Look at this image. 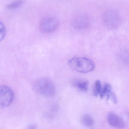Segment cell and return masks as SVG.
Listing matches in <instances>:
<instances>
[{
    "label": "cell",
    "instance_id": "6da1fadb",
    "mask_svg": "<svg viewBox=\"0 0 129 129\" xmlns=\"http://www.w3.org/2000/svg\"><path fill=\"white\" fill-rule=\"evenodd\" d=\"M68 65L73 71L81 73L92 71L95 68L94 62L83 57H75L69 59Z\"/></svg>",
    "mask_w": 129,
    "mask_h": 129
},
{
    "label": "cell",
    "instance_id": "7a4b0ae2",
    "mask_svg": "<svg viewBox=\"0 0 129 129\" xmlns=\"http://www.w3.org/2000/svg\"><path fill=\"white\" fill-rule=\"evenodd\" d=\"M33 88L36 92L46 97H52L55 94V86L53 82L47 78H42L35 81Z\"/></svg>",
    "mask_w": 129,
    "mask_h": 129
},
{
    "label": "cell",
    "instance_id": "3957f363",
    "mask_svg": "<svg viewBox=\"0 0 129 129\" xmlns=\"http://www.w3.org/2000/svg\"><path fill=\"white\" fill-rule=\"evenodd\" d=\"M103 22L104 25L111 30L118 27L120 23V18L116 11L109 10L105 12L102 15Z\"/></svg>",
    "mask_w": 129,
    "mask_h": 129
},
{
    "label": "cell",
    "instance_id": "277c9868",
    "mask_svg": "<svg viewBox=\"0 0 129 129\" xmlns=\"http://www.w3.org/2000/svg\"><path fill=\"white\" fill-rule=\"evenodd\" d=\"M14 93L12 90L6 85L0 87V107L5 108L9 106L13 102Z\"/></svg>",
    "mask_w": 129,
    "mask_h": 129
},
{
    "label": "cell",
    "instance_id": "5b68a950",
    "mask_svg": "<svg viewBox=\"0 0 129 129\" xmlns=\"http://www.w3.org/2000/svg\"><path fill=\"white\" fill-rule=\"evenodd\" d=\"M59 25V21L55 17H47L42 19L40 24V28L43 32L49 33L56 30Z\"/></svg>",
    "mask_w": 129,
    "mask_h": 129
},
{
    "label": "cell",
    "instance_id": "8992f818",
    "mask_svg": "<svg viewBox=\"0 0 129 129\" xmlns=\"http://www.w3.org/2000/svg\"><path fill=\"white\" fill-rule=\"evenodd\" d=\"M73 25L75 28L82 30L86 28L89 24V19L87 16L84 15L78 16L74 19Z\"/></svg>",
    "mask_w": 129,
    "mask_h": 129
},
{
    "label": "cell",
    "instance_id": "52a82bcc",
    "mask_svg": "<svg viewBox=\"0 0 129 129\" xmlns=\"http://www.w3.org/2000/svg\"><path fill=\"white\" fill-rule=\"evenodd\" d=\"M107 120L109 124L112 126L118 128H123L125 127V122L123 119L114 113H109Z\"/></svg>",
    "mask_w": 129,
    "mask_h": 129
},
{
    "label": "cell",
    "instance_id": "ba28073f",
    "mask_svg": "<svg viewBox=\"0 0 129 129\" xmlns=\"http://www.w3.org/2000/svg\"><path fill=\"white\" fill-rule=\"evenodd\" d=\"M88 82L87 81L78 80L74 81L73 85L74 87L83 92L87 91L88 88Z\"/></svg>",
    "mask_w": 129,
    "mask_h": 129
},
{
    "label": "cell",
    "instance_id": "9c48e42d",
    "mask_svg": "<svg viewBox=\"0 0 129 129\" xmlns=\"http://www.w3.org/2000/svg\"><path fill=\"white\" fill-rule=\"evenodd\" d=\"M81 123L84 126H90L93 125L94 121L92 118L88 114L84 115L81 118Z\"/></svg>",
    "mask_w": 129,
    "mask_h": 129
},
{
    "label": "cell",
    "instance_id": "30bf717a",
    "mask_svg": "<svg viewBox=\"0 0 129 129\" xmlns=\"http://www.w3.org/2000/svg\"><path fill=\"white\" fill-rule=\"evenodd\" d=\"M23 0H16L12 2L7 6V8L9 9H18L24 4Z\"/></svg>",
    "mask_w": 129,
    "mask_h": 129
},
{
    "label": "cell",
    "instance_id": "8fae6325",
    "mask_svg": "<svg viewBox=\"0 0 129 129\" xmlns=\"http://www.w3.org/2000/svg\"><path fill=\"white\" fill-rule=\"evenodd\" d=\"M102 89V85L100 80H97L96 81L93 89V94L95 96H97L98 95H100Z\"/></svg>",
    "mask_w": 129,
    "mask_h": 129
},
{
    "label": "cell",
    "instance_id": "7c38bea8",
    "mask_svg": "<svg viewBox=\"0 0 129 129\" xmlns=\"http://www.w3.org/2000/svg\"><path fill=\"white\" fill-rule=\"evenodd\" d=\"M112 89L111 87L109 84H106L105 86L102 88L100 95L101 99H103L104 96H106V93L109 90Z\"/></svg>",
    "mask_w": 129,
    "mask_h": 129
},
{
    "label": "cell",
    "instance_id": "4fadbf2b",
    "mask_svg": "<svg viewBox=\"0 0 129 129\" xmlns=\"http://www.w3.org/2000/svg\"><path fill=\"white\" fill-rule=\"evenodd\" d=\"M6 30L5 25L1 22L0 23V40H3L6 35Z\"/></svg>",
    "mask_w": 129,
    "mask_h": 129
}]
</instances>
